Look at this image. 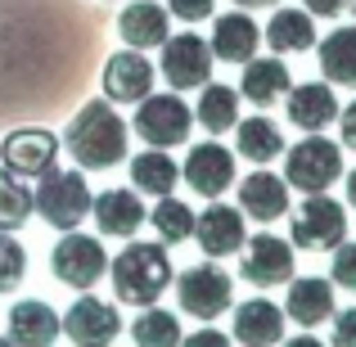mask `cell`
<instances>
[{"instance_id":"12","label":"cell","mask_w":356,"mask_h":347,"mask_svg":"<svg viewBox=\"0 0 356 347\" xmlns=\"http://www.w3.org/2000/svg\"><path fill=\"white\" fill-rule=\"evenodd\" d=\"M181 181L194 194H203V199H221L235 185V154L226 145H217V140H203V145L190 149V158L181 167Z\"/></svg>"},{"instance_id":"14","label":"cell","mask_w":356,"mask_h":347,"mask_svg":"<svg viewBox=\"0 0 356 347\" xmlns=\"http://www.w3.org/2000/svg\"><path fill=\"white\" fill-rule=\"evenodd\" d=\"M154 77H158V68L140 50L127 45V50H118L104 63V99L108 104H140L154 90Z\"/></svg>"},{"instance_id":"18","label":"cell","mask_w":356,"mask_h":347,"mask_svg":"<svg viewBox=\"0 0 356 347\" xmlns=\"http://www.w3.org/2000/svg\"><path fill=\"white\" fill-rule=\"evenodd\" d=\"M239 212L243 217H252V221H261V226H270V221H280L289 212V185L280 181L275 172H252V176H243V185H239Z\"/></svg>"},{"instance_id":"15","label":"cell","mask_w":356,"mask_h":347,"mask_svg":"<svg viewBox=\"0 0 356 347\" xmlns=\"http://www.w3.org/2000/svg\"><path fill=\"white\" fill-rule=\"evenodd\" d=\"M194 239L208 257H230L243 248V212L226 203H208V212H194Z\"/></svg>"},{"instance_id":"7","label":"cell","mask_w":356,"mask_h":347,"mask_svg":"<svg viewBox=\"0 0 356 347\" xmlns=\"http://www.w3.org/2000/svg\"><path fill=\"white\" fill-rule=\"evenodd\" d=\"M190 127H194V113H190V104H185L176 90H163V95L149 90V95L140 99V108H136V136L149 140L154 149L190 140Z\"/></svg>"},{"instance_id":"36","label":"cell","mask_w":356,"mask_h":347,"mask_svg":"<svg viewBox=\"0 0 356 347\" xmlns=\"http://www.w3.org/2000/svg\"><path fill=\"white\" fill-rule=\"evenodd\" d=\"M334 347H356V307L334 316Z\"/></svg>"},{"instance_id":"22","label":"cell","mask_w":356,"mask_h":347,"mask_svg":"<svg viewBox=\"0 0 356 347\" xmlns=\"http://www.w3.org/2000/svg\"><path fill=\"white\" fill-rule=\"evenodd\" d=\"M284 312L266 298H248L243 307H235V343L243 347H275L284 339Z\"/></svg>"},{"instance_id":"37","label":"cell","mask_w":356,"mask_h":347,"mask_svg":"<svg viewBox=\"0 0 356 347\" xmlns=\"http://www.w3.org/2000/svg\"><path fill=\"white\" fill-rule=\"evenodd\" d=\"M181 347H230V339L221 330H199V334H190V339H181Z\"/></svg>"},{"instance_id":"8","label":"cell","mask_w":356,"mask_h":347,"mask_svg":"<svg viewBox=\"0 0 356 347\" xmlns=\"http://www.w3.org/2000/svg\"><path fill=\"white\" fill-rule=\"evenodd\" d=\"M230 293H235L230 275L221 266H208V261L176 275V302L185 316H199V321H217L230 307Z\"/></svg>"},{"instance_id":"23","label":"cell","mask_w":356,"mask_h":347,"mask_svg":"<svg viewBox=\"0 0 356 347\" xmlns=\"http://www.w3.org/2000/svg\"><path fill=\"white\" fill-rule=\"evenodd\" d=\"M118 32H122V41H127L131 50H154V45L167 41V32H172V18H167V9L154 5V0H136V5L122 9Z\"/></svg>"},{"instance_id":"43","label":"cell","mask_w":356,"mask_h":347,"mask_svg":"<svg viewBox=\"0 0 356 347\" xmlns=\"http://www.w3.org/2000/svg\"><path fill=\"white\" fill-rule=\"evenodd\" d=\"M343 5H352V14H356V0H343Z\"/></svg>"},{"instance_id":"38","label":"cell","mask_w":356,"mask_h":347,"mask_svg":"<svg viewBox=\"0 0 356 347\" xmlns=\"http://www.w3.org/2000/svg\"><path fill=\"white\" fill-rule=\"evenodd\" d=\"M339 131H343V145L356 154V99H352L348 108H339Z\"/></svg>"},{"instance_id":"39","label":"cell","mask_w":356,"mask_h":347,"mask_svg":"<svg viewBox=\"0 0 356 347\" xmlns=\"http://www.w3.org/2000/svg\"><path fill=\"white\" fill-rule=\"evenodd\" d=\"M307 14H316V18H339L343 14V0H307Z\"/></svg>"},{"instance_id":"40","label":"cell","mask_w":356,"mask_h":347,"mask_svg":"<svg viewBox=\"0 0 356 347\" xmlns=\"http://www.w3.org/2000/svg\"><path fill=\"white\" fill-rule=\"evenodd\" d=\"M280 347H325L321 339H312V334H298V339H284Z\"/></svg>"},{"instance_id":"25","label":"cell","mask_w":356,"mask_h":347,"mask_svg":"<svg viewBox=\"0 0 356 347\" xmlns=\"http://www.w3.org/2000/svg\"><path fill=\"white\" fill-rule=\"evenodd\" d=\"M261 36H266V45L275 54H302L316 45V23L307 9H275Z\"/></svg>"},{"instance_id":"33","label":"cell","mask_w":356,"mask_h":347,"mask_svg":"<svg viewBox=\"0 0 356 347\" xmlns=\"http://www.w3.org/2000/svg\"><path fill=\"white\" fill-rule=\"evenodd\" d=\"M23 275H27V248L9 230H0V293L18 289V284H23Z\"/></svg>"},{"instance_id":"1","label":"cell","mask_w":356,"mask_h":347,"mask_svg":"<svg viewBox=\"0 0 356 347\" xmlns=\"http://www.w3.org/2000/svg\"><path fill=\"white\" fill-rule=\"evenodd\" d=\"M63 145L77 158V167L104 172V167H118L122 158H127V122L118 118V108L108 104V99H90V104L68 122Z\"/></svg>"},{"instance_id":"24","label":"cell","mask_w":356,"mask_h":347,"mask_svg":"<svg viewBox=\"0 0 356 347\" xmlns=\"http://www.w3.org/2000/svg\"><path fill=\"white\" fill-rule=\"evenodd\" d=\"M293 86L289 81V68H284V59H257L252 54L248 63H243V81H239V95L248 99V104H261V108H270V104H280V95Z\"/></svg>"},{"instance_id":"19","label":"cell","mask_w":356,"mask_h":347,"mask_svg":"<svg viewBox=\"0 0 356 347\" xmlns=\"http://www.w3.org/2000/svg\"><path fill=\"white\" fill-rule=\"evenodd\" d=\"M289 122L302 131H325L330 122H339V99H334L330 81H307V86H289Z\"/></svg>"},{"instance_id":"11","label":"cell","mask_w":356,"mask_h":347,"mask_svg":"<svg viewBox=\"0 0 356 347\" xmlns=\"http://www.w3.org/2000/svg\"><path fill=\"white\" fill-rule=\"evenodd\" d=\"M243 261H239V275L248 280V284L257 289H275V284H289L293 280V252L280 234H252V239H243Z\"/></svg>"},{"instance_id":"13","label":"cell","mask_w":356,"mask_h":347,"mask_svg":"<svg viewBox=\"0 0 356 347\" xmlns=\"http://www.w3.org/2000/svg\"><path fill=\"white\" fill-rule=\"evenodd\" d=\"M59 334H68L77 347H108L122 334V316H118L113 302L77 298L68 307V316H59Z\"/></svg>"},{"instance_id":"30","label":"cell","mask_w":356,"mask_h":347,"mask_svg":"<svg viewBox=\"0 0 356 347\" xmlns=\"http://www.w3.org/2000/svg\"><path fill=\"white\" fill-rule=\"evenodd\" d=\"M131 339L136 347H181V321L163 307H145L131 321Z\"/></svg>"},{"instance_id":"35","label":"cell","mask_w":356,"mask_h":347,"mask_svg":"<svg viewBox=\"0 0 356 347\" xmlns=\"http://www.w3.org/2000/svg\"><path fill=\"white\" fill-rule=\"evenodd\" d=\"M212 5H217V0H167V9H172L181 23H203V18L212 14Z\"/></svg>"},{"instance_id":"17","label":"cell","mask_w":356,"mask_h":347,"mask_svg":"<svg viewBox=\"0 0 356 347\" xmlns=\"http://www.w3.org/2000/svg\"><path fill=\"white\" fill-rule=\"evenodd\" d=\"M14 347H54L59 339V312L41 298H27V302H14L9 307V334H5Z\"/></svg>"},{"instance_id":"2","label":"cell","mask_w":356,"mask_h":347,"mask_svg":"<svg viewBox=\"0 0 356 347\" xmlns=\"http://www.w3.org/2000/svg\"><path fill=\"white\" fill-rule=\"evenodd\" d=\"M113 293L127 307H154L172 289V257L163 243H127L113 257Z\"/></svg>"},{"instance_id":"9","label":"cell","mask_w":356,"mask_h":347,"mask_svg":"<svg viewBox=\"0 0 356 347\" xmlns=\"http://www.w3.org/2000/svg\"><path fill=\"white\" fill-rule=\"evenodd\" d=\"M158 50H163L158 72L167 77V86H172V90H199L203 81L212 77V50H208V41H203L199 32L167 36Z\"/></svg>"},{"instance_id":"21","label":"cell","mask_w":356,"mask_h":347,"mask_svg":"<svg viewBox=\"0 0 356 347\" xmlns=\"http://www.w3.org/2000/svg\"><path fill=\"white\" fill-rule=\"evenodd\" d=\"M334 316V284L321 275H307V280H289V298H284V321L302 325V330H312V325L330 321Z\"/></svg>"},{"instance_id":"29","label":"cell","mask_w":356,"mask_h":347,"mask_svg":"<svg viewBox=\"0 0 356 347\" xmlns=\"http://www.w3.org/2000/svg\"><path fill=\"white\" fill-rule=\"evenodd\" d=\"M235 145H239V154L248 158V163H257V167H266L270 158H280V149H284V136H280V127L270 118H243L235 122Z\"/></svg>"},{"instance_id":"10","label":"cell","mask_w":356,"mask_h":347,"mask_svg":"<svg viewBox=\"0 0 356 347\" xmlns=\"http://www.w3.org/2000/svg\"><path fill=\"white\" fill-rule=\"evenodd\" d=\"M59 163V136L45 127H18L0 140V167L14 176H45Z\"/></svg>"},{"instance_id":"6","label":"cell","mask_w":356,"mask_h":347,"mask_svg":"<svg viewBox=\"0 0 356 347\" xmlns=\"http://www.w3.org/2000/svg\"><path fill=\"white\" fill-rule=\"evenodd\" d=\"M289 234H293V243L307 248V252L339 248V243L348 239V212H343V203H334L330 194H307L302 208L289 212Z\"/></svg>"},{"instance_id":"3","label":"cell","mask_w":356,"mask_h":347,"mask_svg":"<svg viewBox=\"0 0 356 347\" xmlns=\"http://www.w3.org/2000/svg\"><path fill=\"white\" fill-rule=\"evenodd\" d=\"M32 212H41L54 230H77L81 221L90 217V185H86V176L50 167V172L41 176V185H36V194H32Z\"/></svg>"},{"instance_id":"34","label":"cell","mask_w":356,"mask_h":347,"mask_svg":"<svg viewBox=\"0 0 356 347\" xmlns=\"http://www.w3.org/2000/svg\"><path fill=\"white\" fill-rule=\"evenodd\" d=\"M330 284L348 289V293H356V239L348 243L343 239L339 248H334V261H330Z\"/></svg>"},{"instance_id":"4","label":"cell","mask_w":356,"mask_h":347,"mask_svg":"<svg viewBox=\"0 0 356 347\" xmlns=\"http://www.w3.org/2000/svg\"><path fill=\"white\" fill-rule=\"evenodd\" d=\"M339 176H343V149L334 140H321V131L312 140H298L284 154V185L302 194H325Z\"/></svg>"},{"instance_id":"5","label":"cell","mask_w":356,"mask_h":347,"mask_svg":"<svg viewBox=\"0 0 356 347\" xmlns=\"http://www.w3.org/2000/svg\"><path fill=\"white\" fill-rule=\"evenodd\" d=\"M50 271L59 284L81 289L99 284V275L108 271V252L99 243V234H81V230H63V239L50 248Z\"/></svg>"},{"instance_id":"44","label":"cell","mask_w":356,"mask_h":347,"mask_svg":"<svg viewBox=\"0 0 356 347\" xmlns=\"http://www.w3.org/2000/svg\"><path fill=\"white\" fill-rule=\"evenodd\" d=\"M0 347H14V343H9V339H0Z\"/></svg>"},{"instance_id":"32","label":"cell","mask_w":356,"mask_h":347,"mask_svg":"<svg viewBox=\"0 0 356 347\" xmlns=\"http://www.w3.org/2000/svg\"><path fill=\"white\" fill-rule=\"evenodd\" d=\"M27 217H32V190L0 167V230L14 234L18 226H27Z\"/></svg>"},{"instance_id":"41","label":"cell","mask_w":356,"mask_h":347,"mask_svg":"<svg viewBox=\"0 0 356 347\" xmlns=\"http://www.w3.org/2000/svg\"><path fill=\"white\" fill-rule=\"evenodd\" d=\"M343 176H348V172H343ZM348 203L356 208V167H352V176H348Z\"/></svg>"},{"instance_id":"28","label":"cell","mask_w":356,"mask_h":347,"mask_svg":"<svg viewBox=\"0 0 356 347\" xmlns=\"http://www.w3.org/2000/svg\"><path fill=\"white\" fill-rule=\"evenodd\" d=\"M321 72L330 86H356V27H339L321 41Z\"/></svg>"},{"instance_id":"27","label":"cell","mask_w":356,"mask_h":347,"mask_svg":"<svg viewBox=\"0 0 356 347\" xmlns=\"http://www.w3.org/2000/svg\"><path fill=\"white\" fill-rule=\"evenodd\" d=\"M176 181H181V167L172 163V154H163V149H149V154H136L131 158V185H136V194H172Z\"/></svg>"},{"instance_id":"16","label":"cell","mask_w":356,"mask_h":347,"mask_svg":"<svg viewBox=\"0 0 356 347\" xmlns=\"http://www.w3.org/2000/svg\"><path fill=\"white\" fill-rule=\"evenodd\" d=\"M90 217H95L99 234H108V239H131V234L145 226L149 208L140 203L136 190H104L99 199H90Z\"/></svg>"},{"instance_id":"20","label":"cell","mask_w":356,"mask_h":347,"mask_svg":"<svg viewBox=\"0 0 356 347\" xmlns=\"http://www.w3.org/2000/svg\"><path fill=\"white\" fill-rule=\"evenodd\" d=\"M261 45V27L252 23L243 9L235 14H221L217 23H212V59H226V63H248L252 54H257Z\"/></svg>"},{"instance_id":"31","label":"cell","mask_w":356,"mask_h":347,"mask_svg":"<svg viewBox=\"0 0 356 347\" xmlns=\"http://www.w3.org/2000/svg\"><path fill=\"white\" fill-rule=\"evenodd\" d=\"M145 221H154V230H158V239H163V243H181V239H190V234H194V208H185V203L172 199V194H163L158 208L149 212Z\"/></svg>"},{"instance_id":"42","label":"cell","mask_w":356,"mask_h":347,"mask_svg":"<svg viewBox=\"0 0 356 347\" xmlns=\"http://www.w3.org/2000/svg\"><path fill=\"white\" fill-rule=\"evenodd\" d=\"M239 9H257V5H270V0H235Z\"/></svg>"},{"instance_id":"26","label":"cell","mask_w":356,"mask_h":347,"mask_svg":"<svg viewBox=\"0 0 356 347\" xmlns=\"http://www.w3.org/2000/svg\"><path fill=\"white\" fill-rule=\"evenodd\" d=\"M203 95H199V108H194V122H199L208 136H226L235 131L239 122V90L235 86H221V81H203Z\"/></svg>"}]
</instances>
